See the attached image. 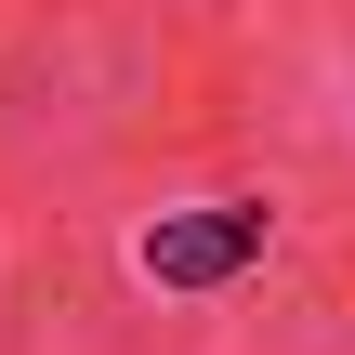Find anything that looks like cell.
I'll return each mask as SVG.
<instances>
[{"label":"cell","mask_w":355,"mask_h":355,"mask_svg":"<svg viewBox=\"0 0 355 355\" xmlns=\"http://www.w3.org/2000/svg\"><path fill=\"white\" fill-rule=\"evenodd\" d=\"M250 237H263V211H224V224H158V237H145V277H171V290H211V277H224Z\"/></svg>","instance_id":"obj_1"}]
</instances>
